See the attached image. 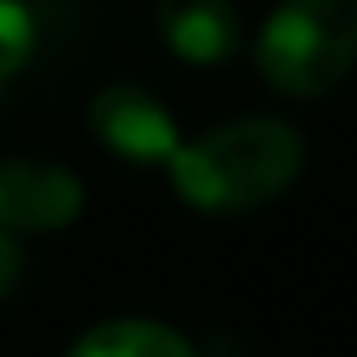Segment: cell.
<instances>
[{
	"mask_svg": "<svg viewBox=\"0 0 357 357\" xmlns=\"http://www.w3.org/2000/svg\"><path fill=\"white\" fill-rule=\"evenodd\" d=\"M305 168V142L279 116H236L168 158L174 190L211 215H236L279 200Z\"/></svg>",
	"mask_w": 357,
	"mask_h": 357,
	"instance_id": "obj_1",
	"label": "cell"
},
{
	"mask_svg": "<svg viewBox=\"0 0 357 357\" xmlns=\"http://www.w3.org/2000/svg\"><path fill=\"white\" fill-rule=\"evenodd\" d=\"M357 63V0H279L257 32V74L289 100H321Z\"/></svg>",
	"mask_w": 357,
	"mask_h": 357,
	"instance_id": "obj_2",
	"label": "cell"
},
{
	"mask_svg": "<svg viewBox=\"0 0 357 357\" xmlns=\"http://www.w3.org/2000/svg\"><path fill=\"white\" fill-rule=\"evenodd\" d=\"M89 126L111 147L116 158H132V163H163L178 153V121L153 89L142 84H105L95 100H89Z\"/></svg>",
	"mask_w": 357,
	"mask_h": 357,
	"instance_id": "obj_3",
	"label": "cell"
},
{
	"mask_svg": "<svg viewBox=\"0 0 357 357\" xmlns=\"http://www.w3.org/2000/svg\"><path fill=\"white\" fill-rule=\"evenodd\" d=\"M84 205L79 178L63 163L6 158L0 163V226L6 231H63Z\"/></svg>",
	"mask_w": 357,
	"mask_h": 357,
	"instance_id": "obj_4",
	"label": "cell"
},
{
	"mask_svg": "<svg viewBox=\"0 0 357 357\" xmlns=\"http://www.w3.org/2000/svg\"><path fill=\"white\" fill-rule=\"evenodd\" d=\"M158 37L184 63H226L242 47V16L231 0H158Z\"/></svg>",
	"mask_w": 357,
	"mask_h": 357,
	"instance_id": "obj_5",
	"label": "cell"
},
{
	"mask_svg": "<svg viewBox=\"0 0 357 357\" xmlns=\"http://www.w3.org/2000/svg\"><path fill=\"white\" fill-rule=\"evenodd\" d=\"M68 357H195V347L158 321H105L79 336Z\"/></svg>",
	"mask_w": 357,
	"mask_h": 357,
	"instance_id": "obj_6",
	"label": "cell"
},
{
	"mask_svg": "<svg viewBox=\"0 0 357 357\" xmlns=\"http://www.w3.org/2000/svg\"><path fill=\"white\" fill-rule=\"evenodd\" d=\"M37 47V22L22 0H0V79H11L16 68L32 58Z\"/></svg>",
	"mask_w": 357,
	"mask_h": 357,
	"instance_id": "obj_7",
	"label": "cell"
},
{
	"mask_svg": "<svg viewBox=\"0 0 357 357\" xmlns=\"http://www.w3.org/2000/svg\"><path fill=\"white\" fill-rule=\"evenodd\" d=\"M22 284V247H16V236L0 226V300Z\"/></svg>",
	"mask_w": 357,
	"mask_h": 357,
	"instance_id": "obj_8",
	"label": "cell"
}]
</instances>
